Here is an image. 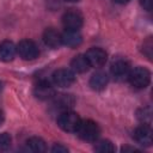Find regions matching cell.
I'll list each match as a JSON object with an SVG mask.
<instances>
[{"label": "cell", "instance_id": "obj_13", "mask_svg": "<svg viewBox=\"0 0 153 153\" xmlns=\"http://www.w3.org/2000/svg\"><path fill=\"white\" fill-rule=\"evenodd\" d=\"M17 53V47L10 42V41H4L0 44V60L4 62L12 61L14 55Z\"/></svg>", "mask_w": 153, "mask_h": 153}, {"label": "cell", "instance_id": "obj_19", "mask_svg": "<svg viewBox=\"0 0 153 153\" xmlns=\"http://www.w3.org/2000/svg\"><path fill=\"white\" fill-rule=\"evenodd\" d=\"M137 118L143 123V124H148L151 123V109L149 108H145V109H141L139 112H137Z\"/></svg>", "mask_w": 153, "mask_h": 153}, {"label": "cell", "instance_id": "obj_21", "mask_svg": "<svg viewBox=\"0 0 153 153\" xmlns=\"http://www.w3.org/2000/svg\"><path fill=\"white\" fill-rule=\"evenodd\" d=\"M51 152H53V153H67L68 149H67V147H65V146H62V145H55V146L51 148Z\"/></svg>", "mask_w": 153, "mask_h": 153}, {"label": "cell", "instance_id": "obj_9", "mask_svg": "<svg viewBox=\"0 0 153 153\" xmlns=\"http://www.w3.org/2000/svg\"><path fill=\"white\" fill-rule=\"evenodd\" d=\"M134 139L142 146H151L152 145V129L148 124H142L137 127L134 131Z\"/></svg>", "mask_w": 153, "mask_h": 153}, {"label": "cell", "instance_id": "obj_8", "mask_svg": "<svg viewBox=\"0 0 153 153\" xmlns=\"http://www.w3.org/2000/svg\"><path fill=\"white\" fill-rule=\"evenodd\" d=\"M62 24L66 30H78L82 25V17L76 11H67L62 17Z\"/></svg>", "mask_w": 153, "mask_h": 153}, {"label": "cell", "instance_id": "obj_7", "mask_svg": "<svg viewBox=\"0 0 153 153\" xmlns=\"http://www.w3.org/2000/svg\"><path fill=\"white\" fill-rule=\"evenodd\" d=\"M85 57L90 67H102L108 59V54L102 48H91L86 51Z\"/></svg>", "mask_w": 153, "mask_h": 153}, {"label": "cell", "instance_id": "obj_25", "mask_svg": "<svg viewBox=\"0 0 153 153\" xmlns=\"http://www.w3.org/2000/svg\"><path fill=\"white\" fill-rule=\"evenodd\" d=\"M66 1H69V2H76V1H79V0H66Z\"/></svg>", "mask_w": 153, "mask_h": 153}, {"label": "cell", "instance_id": "obj_20", "mask_svg": "<svg viewBox=\"0 0 153 153\" xmlns=\"http://www.w3.org/2000/svg\"><path fill=\"white\" fill-rule=\"evenodd\" d=\"M11 142H12V139H11L10 134L1 133L0 134V152L7 151L10 148V146H11Z\"/></svg>", "mask_w": 153, "mask_h": 153}, {"label": "cell", "instance_id": "obj_26", "mask_svg": "<svg viewBox=\"0 0 153 153\" xmlns=\"http://www.w3.org/2000/svg\"><path fill=\"white\" fill-rule=\"evenodd\" d=\"M1 87H2V84H1V81H0V90H1Z\"/></svg>", "mask_w": 153, "mask_h": 153}, {"label": "cell", "instance_id": "obj_24", "mask_svg": "<svg viewBox=\"0 0 153 153\" xmlns=\"http://www.w3.org/2000/svg\"><path fill=\"white\" fill-rule=\"evenodd\" d=\"M115 2H118V4H126V2H128V1H130V0H114Z\"/></svg>", "mask_w": 153, "mask_h": 153}, {"label": "cell", "instance_id": "obj_23", "mask_svg": "<svg viewBox=\"0 0 153 153\" xmlns=\"http://www.w3.org/2000/svg\"><path fill=\"white\" fill-rule=\"evenodd\" d=\"M4 118H5V116H4V112L0 110V126L2 124V122H4Z\"/></svg>", "mask_w": 153, "mask_h": 153}, {"label": "cell", "instance_id": "obj_18", "mask_svg": "<svg viewBox=\"0 0 153 153\" xmlns=\"http://www.w3.org/2000/svg\"><path fill=\"white\" fill-rule=\"evenodd\" d=\"M94 151L100 152V153L114 152V151H115V147H114V145L111 143V141H109V140H100V141H97V142H96V145H94Z\"/></svg>", "mask_w": 153, "mask_h": 153}, {"label": "cell", "instance_id": "obj_3", "mask_svg": "<svg viewBox=\"0 0 153 153\" xmlns=\"http://www.w3.org/2000/svg\"><path fill=\"white\" fill-rule=\"evenodd\" d=\"M128 80L134 87L145 88L151 81V73L147 68L136 67L134 69H130L129 75H128Z\"/></svg>", "mask_w": 153, "mask_h": 153}, {"label": "cell", "instance_id": "obj_5", "mask_svg": "<svg viewBox=\"0 0 153 153\" xmlns=\"http://www.w3.org/2000/svg\"><path fill=\"white\" fill-rule=\"evenodd\" d=\"M53 81L59 87H68L75 81V74L67 68H60L53 73Z\"/></svg>", "mask_w": 153, "mask_h": 153}, {"label": "cell", "instance_id": "obj_2", "mask_svg": "<svg viewBox=\"0 0 153 153\" xmlns=\"http://www.w3.org/2000/svg\"><path fill=\"white\" fill-rule=\"evenodd\" d=\"M80 117L78 116V114L71 111V110H63L59 117H57V124L61 129H63L65 131H71V133H75L79 124H80Z\"/></svg>", "mask_w": 153, "mask_h": 153}, {"label": "cell", "instance_id": "obj_16", "mask_svg": "<svg viewBox=\"0 0 153 153\" xmlns=\"http://www.w3.org/2000/svg\"><path fill=\"white\" fill-rule=\"evenodd\" d=\"M53 98H54V105L62 109V111L68 110V108H71L74 103L73 97L69 94H55Z\"/></svg>", "mask_w": 153, "mask_h": 153}, {"label": "cell", "instance_id": "obj_14", "mask_svg": "<svg viewBox=\"0 0 153 153\" xmlns=\"http://www.w3.org/2000/svg\"><path fill=\"white\" fill-rule=\"evenodd\" d=\"M43 41L47 45H49L51 48H57L60 44H62L61 35L54 29H47L43 32Z\"/></svg>", "mask_w": 153, "mask_h": 153}, {"label": "cell", "instance_id": "obj_1", "mask_svg": "<svg viewBox=\"0 0 153 153\" xmlns=\"http://www.w3.org/2000/svg\"><path fill=\"white\" fill-rule=\"evenodd\" d=\"M75 133L80 139L85 141H96L97 137L99 136L100 129L96 122L91 120H84V121H80V124Z\"/></svg>", "mask_w": 153, "mask_h": 153}, {"label": "cell", "instance_id": "obj_10", "mask_svg": "<svg viewBox=\"0 0 153 153\" xmlns=\"http://www.w3.org/2000/svg\"><path fill=\"white\" fill-rule=\"evenodd\" d=\"M61 42H62V44H65L67 47L75 48L81 44L82 37L78 32V30H66L61 35Z\"/></svg>", "mask_w": 153, "mask_h": 153}, {"label": "cell", "instance_id": "obj_22", "mask_svg": "<svg viewBox=\"0 0 153 153\" xmlns=\"http://www.w3.org/2000/svg\"><path fill=\"white\" fill-rule=\"evenodd\" d=\"M140 4L146 11H151L153 6V0H140Z\"/></svg>", "mask_w": 153, "mask_h": 153}, {"label": "cell", "instance_id": "obj_15", "mask_svg": "<svg viewBox=\"0 0 153 153\" xmlns=\"http://www.w3.org/2000/svg\"><path fill=\"white\" fill-rule=\"evenodd\" d=\"M71 68L74 73H84L90 68V65H88L85 55H76L71 61Z\"/></svg>", "mask_w": 153, "mask_h": 153}, {"label": "cell", "instance_id": "obj_17", "mask_svg": "<svg viewBox=\"0 0 153 153\" xmlns=\"http://www.w3.org/2000/svg\"><path fill=\"white\" fill-rule=\"evenodd\" d=\"M26 145L27 147L30 148V151L35 152V153H42V152H45L47 147H45V142L38 137V136H32L30 137L27 141H26Z\"/></svg>", "mask_w": 153, "mask_h": 153}, {"label": "cell", "instance_id": "obj_6", "mask_svg": "<svg viewBox=\"0 0 153 153\" xmlns=\"http://www.w3.org/2000/svg\"><path fill=\"white\" fill-rule=\"evenodd\" d=\"M110 72H111V75L114 76L115 80L122 81L124 79H128V75L130 72V66L126 60L118 59L111 63Z\"/></svg>", "mask_w": 153, "mask_h": 153}, {"label": "cell", "instance_id": "obj_11", "mask_svg": "<svg viewBox=\"0 0 153 153\" xmlns=\"http://www.w3.org/2000/svg\"><path fill=\"white\" fill-rule=\"evenodd\" d=\"M35 96L39 99H50L55 96V91L53 88V86L47 81V80H42L39 81L36 86H35Z\"/></svg>", "mask_w": 153, "mask_h": 153}, {"label": "cell", "instance_id": "obj_4", "mask_svg": "<svg viewBox=\"0 0 153 153\" xmlns=\"http://www.w3.org/2000/svg\"><path fill=\"white\" fill-rule=\"evenodd\" d=\"M17 53L23 60H35L38 56L39 50L35 42L30 39H23L17 45Z\"/></svg>", "mask_w": 153, "mask_h": 153}, {"label": "cell", "instance_id": "obj_12", "mask_svg": "<svg viewBox=\"0 0 153 153\" xmlns=\"http://www.w3.org/2000/svg\"><path fill=\"white\" fill-rule=\"evenodd\" d=\"M108 80H109L108 74L105 72L98 71V72L92 74L91 79H90V86L94 91H100V90L105 88V86L108 84Z\"/></svg>", "mask_w": 153, "mask_h": 153}]
</instances>
